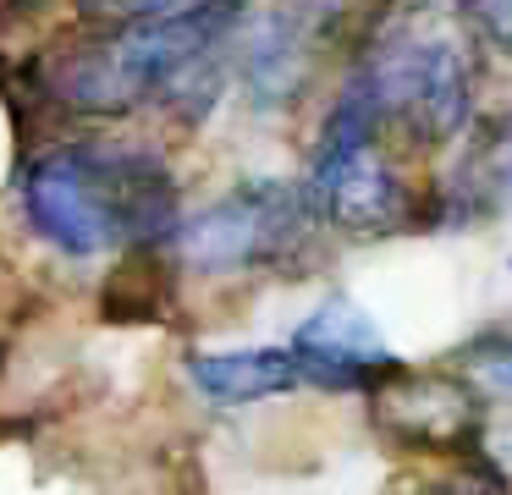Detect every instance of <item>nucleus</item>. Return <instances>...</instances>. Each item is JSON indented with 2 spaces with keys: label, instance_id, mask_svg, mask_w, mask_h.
Wrapping results in <instances>:
<instances>
[{
  "label": "nucleus",
  "instance_id": "f257e3e1",
  "mask_svg": "<svg viewBox=\"0 0 512 495\" xmlns=\"http://www.w3.org/2000/svg\"><path fill=\"white\" fill-rule=\"evenodd\" d=\"M17 209L28 231L61 259H105L171 242L182 193L166 154L133 138H61L17 171Z\"/></svg>",
  "mask_w": 512,
  "mask_h": 495
},
{
  "label": "nucleus",
  "instance_id": "f03ea898",
  "mask_svg": "<svg viewBox=\"0 0 512 495\" xmlns=\"http://www.w3.org/2000/svg\"><path fill=\"white\" fill-rule=\"evenodd\" d=\"M243 17L248 0H215L182 17L89 28L78 44H61L39 61L34 88L39 99L83 121H116L144 105H166V94L193 66L215 61L243 39Z\"/></svg>",
  "mask_w": 512,
  "mask_h": 495
},
{
  "label": "nucleus",
  "instance_id": "7ed1b4c3",
  "mask_svg": "<svg viewBox=\"0 0 512 495\" xmlns=\"http://www.w3.org/2000/svg\"><path fill=\"white\" fill-rule=\"evenodd\" d=\"M347 88L369 105L380 132L391 127L419 149L452 143L468 127L479 94L474 39L446 17H408L369 44Z\"/></svg>",
  "mask_w": 512,
  "mask_h": 495
},
{
  "label": "nucleus",
  "instance_id": "20e7f679",
  "mask_svg": "<svg viewBox=\"0 0 512 495\" xmlns=\"http://www.w3.org/2000/svg\"><path fill=\"white\" fill-rule=\"evenodd\" d=\"M303 193H309L314 220L331 231H347V237H380L413 215L408 182L380 149V121L369 116V105L347 83L331 105L320 143H314Z\"/></svg>",
  "mask_w": 512,
  "mask_h": 495
},
{
  "label": "nucleus",
  "instance_id": "39448f33",
  "mask_svg": "<svg viewBox=\"0 0 512 495\" xmlns=\"http://www.w3.org/2000/svg\"><path fill=\"white\" fill-rule=\"evenodd\" d=\"M309 226H320V220H314L303 187L276 182V176H254V182L226 187L204 209L182 215L171 248L199 275H248L292 259L309 237Z\"/></svg>",
  "mask_w": 512,
  "mask_h": 495
},
{
  "label": "nucleus",
  "instance_id": "423d86ee",
  "mask_svg": "<svg viewBox=\"0 0 512 495\" xmlns=\"http://www.w3.org/2000/svg\"><path fill=\"white\" fill-rule=\"evenodd\" d=\"M353 0H287L281 11H265L259 22H248V33L237 44V66H243V88L259 110H281L303 94L314 61L325 55V44L342 33V17Z\"/></svg>",
  "mask_w": 512,
  "mask_h": 495
},
{
  "label": "nucleus",
  "instance_id": "0eeeda50",
  "mask_svg": "<svg viewBox=\"0 0 512 495\" xmlns=\"http://www.w3.org/2000/svg\"><path fill=\"white\" fill-rule=\"evenodd\" d=\"M287 352L298 358L303 385L320 391H380L386 380H397L408 363L391 352V341L380 336V325L347 297H325L298 330H292Z\"/></svg>",
  "mask_w": 512,
  "mask_h": 495
},
{
  "label": "nucleus",
  "instance_id": "6e6552de",
  "mask_svg": "<svg viewBox=\"0 0 512 495\" xmlns=\"http://www.w3.org/2000/svg\"><path fill=\"white\" fill-rule=\"evenodd\" d=\"M375 396V424L386 435H397L402 446H474L479 435V413H485V396L457 374H413L402 369L397 380H386Z\"/></svg>",
  "mask_w": 512,
  "mask_h": 495
},
{
  "label": "nucleus",
  "instance_id": "1a4fd4ad",
  "mask_svg": "<svg viewBox=\"0 0 512 495\" xmlns=\"http://www.w3.org/2000/svg\"><path fill=\"white\" fill-rule=\"evenodd\" d=\"M507 209H512V116L496 121V127H479L441 187V215L452 226H490Z\"/></svg>",
  "mask_w": 512,
  "mask_h": 495
},
{
  "label": "nucleus",
  "instance_id": "9d476101",
  "mask_svg": "<svg viewBox=\"0 0 512 495\" xmlns=\"http://www.w3.org/2000/svg\"><path fill=\"white\" fill-rule=\"evenodd\" d=\"M188 380L210 407H254L298 391L303 369L287 347H226V352H193Z\"/></svg>",
  "mask_w": 512,
  "mask_h": 495
},
{
  "label": "nucleus",
  "instance_id": "9b49d317",
  "mask_svg": "<svg viewBox=\"0 0 512 495\" xmlns=\"http://www.w3.org/2000/svg\"><path fill=\"white\" fill-rule=\"evenodd\" d=\"M89 28H116V22H155V17H182V11L215 6V0H72Z\"/></svg>",
  "mask_w": 512,
  "mask_h": 495
},
{
  "label": "nucleus",
  "instance_id": "f8f14e48",
  "mask_svg": "<svg viewBox=\"0 0 512 495\" xmlns=\"http://www.w3.org/2000/svg\"><path fill=\"white\" fill-rule=\"evenodd\" d=\"M463 380L485 402H512V341H479V347H468Z\"/></svg>",
  "mask_w": 512,
  "mask_h": 495
},
{
  "label": "nucleus",
  "instance_id": "ddd939ff",
  "mask_svg": "<svg viewBox=\"0 0 512 495\" xmlns=\"http://www.w3.org/2000/svg\"><path fill=\"white\" fill-rule=\"evenodd\" d=\"M463 17L479 28V39L512 55V0H463Z\"/></svg>",
  "mask_w": 512,
  "mask_h": 495
},
{
  "label": "nucleus",
  "instance_id": "4468645a",
  "mask_svg": "<svg viewBox=\"0 0 512 495\" xmlns=\"http://www.w3.org/2000/svg\"><path fill=\"white\" fill-rule=\"evenodd\" d=\"M435 495H507V479H501V468H490V462H463L452 479L435 484Z\"/></svg>",
  "mask_w": 512,
  "mask_h": 495
},
{
  "label": "nucleus",
  "instance_id": "2eb2a0df",
  "mask_svg": "<svg viewBox=\"0 0 512 495\" xmlns=\"http://www.w3.org/2000/svg\"><path fill=\"white\" fill-rule=\"evenodd\" d=\"M50 6H61V0H0V17L17 22V17H39V11H50Z\"/></svg>",
  "mask_w": 512,
  "mask_h": 495
},
{
  "label": "nucleus",
  "instance_id": "dca6fc26",
  "mask_svg": "<svg viewBox=\"0 0 512 495\" xmlns=\"http://www.w3.org/2000/svg\"><path fill=\"white\" fill-rule=\"evenodd\" d=\"M507 264H512V259H507Z\"/></svg>",
  "mask_w": 512,
  "mask_h": 495
}]
</instances>
